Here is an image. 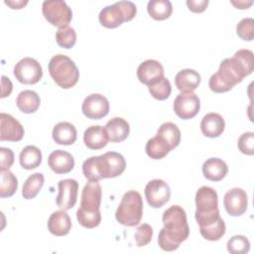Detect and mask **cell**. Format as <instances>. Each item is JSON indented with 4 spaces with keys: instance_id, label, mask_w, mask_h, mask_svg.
Returning <instances> with one entry per match:
<instances>
[{
    "instance_id": "8",
    "label": "cell",
    "mask_w": 254,
    "mask_h": 254,
    "mask_svg": "<svg viewBox=\"0 0 254 254\" xmlns=\"http://www.w3.org/2000/svg\"><path fill=\"white\" fill-rule=\"evenodd\" d=\"M14 75L21 83L35 84L42 78L43 69L37 60L26 57L15 64Z\"/></svg>"
},
{
    "instance_id": "26",
    "label": "cell",
    "mask_w": 254,
    "mask_h": 254,
    "mask_svg": "<svg viewBox=\"0 0 254 254\" xmlns=\"http://www.w3.org/2000/svg\"><path fill=\"white\" fill-rule=\"evenodd\" d=\"M16 104L20 111L26 114H30L38 110L41 104V99L36 91L26 89L18 94Z\"/></svg>"
},
{
    "instance_id": "30",
    "label": "cell",
    "mask_w": 254,
    "mask_h": 254,
    "mask_svg": "<svg viewBox=\"0 0 254 254\" xmlns=\"http://www.w3.org/2000/svg\"><path fill=\"white\" fill-rule=\"evenodd\" d=\"M45 182L44 175L41 173H35L31 175L23 185L22 195L26 199L34 198L41 190Z\"/></svg>"
},
{
    "instance_id": "39",
    "label": "cell",
    "mask_w": 254,
    "mask_h": 254,
    "mask_svg": "<svg viewBox=\"0 0 254 254\" xmlns=\"http://www.w3.org/2000/svg\"><path fill=\"white\" fill-rule=\"evenodd\" d=\"M236 33L244 41H252L254 37V20L252 18L242 19L236 26Z\"/></svg>"
},
{
    "instance_id": "13",
    "label": "cell",
    "mask_w": 254,
    "mask_h": 254,
    "mask_svg": "<svg viewBox=\"0 0 254 254\" xmlns=\"http://www.w3.org/2000/svg\"><path fill=\"white\" fill-rule=\"evenodd\" d=\"M223 205L227 213L231 216H239L243 214L248 205L246 191L239 188L229 190L224 195Z\"/></svg>"
},
{
    "instance_id": "14",
    "label": "cell",
    "mask_w": 254,
    "mask_h": 254,
    "mask_svg": "<svg viewBox=\"0 0 254 254\" xmlns=\"http://www.w3.org/2000/svg\"><path fill=\"white\" fill-rule=\"evenodd\" d=\"M99 158L103 179L116 178L125 171L126 162L121 154L117 152H107L100 155Z\"/></svg>"
},
{
    "instance_id": "33",
    "label": "cell",
    "mask_w": 254,
    "mask_h": 254,
    "mask_svg": "<svg viewBox=\"0 0 254 254\" xmlns=\"http://www.w3.org/2000/svg\"><path fill=\"white\" fill-rule=\"evenodd\" d=\"M148 89L151 95L158 99V100H165L167 99L172 91V86L168 78L165 76L153 81L152 83L148 84Z\"/></svg>"
},
{
    "instance_id": "29",
    "label": "cell",
    "mask_w": 254,
    "mask_h": 254,
    "mask_svg": "<svg viewBox=\"0 0 254 254\" xmlns=\"http://www.w3.org/2000/svg\"><path fill=\"white\" fill-rule=\"evenodd\" d=\"M149 15L158 21L168 19L173 11V6L169 0H150L147 4Z\"/></svg>"
},
{
    "instance_id": "2",
    "label": "cell",
    "mask_w": 254,
    "mask_h": 254,
    "mask_svg": "<svg viewBox=\"0 0 254 254\" xmlns=\"http://www.w3.org/2000/svg\"><path fill=\"white\" fill-rule=\"evenodd\" d=\"M164 227L158 236V244L164 251H174L179 248L190 234L187 213L180 205H172L163 213Z\"/></svg>"
},
{
    "instance_id": "10",
    "label": "cell",
    "mask_w": 254,
    "mask_h": 254,
    "mask_svg": "<svg viewBox=\"0 0 254 254\" xmlns=\"http://www.w3.org/2000/svg\"><path fill=\"white\" fill-rule=\"evenodd\" d=\"M145 197L150 206L162 207L170 200L171 190L169 185L160 179L150 181L145 187Z\"/></svg>"
},
{
    "instance_id": "16",
    "label": "cell",
    "mask_w": 254,
    "mask_h": 254,
    "mask_svg": "<svg viewBox=\"0 0 254 254\" xmlns=\"http://www.w3.org/2000/svg\"><path fill=\"white\" fill-rule=\"evenodd\" d=\"M24 136V128L12 115L0 113V140L18 142Z\"/></svg>"
},
{
    "instance_id": "23",
    "label": "cell",
    "mask_w": 254,
    "mask_h": 254,
    "mask_svg": "<svg viewBox=\"0 0 254 254\" xmlns=\"http://www.w3.org/2000/svg\"><path fill=\"white\" fill-rule=\"evenodd\" d=\"M200 83V75L190 68L180 70L175 76V84L181 92H192Z\"/></svg>"
},
{
    "instance_id": "40",
    "label": "cell",
    "mask_w": 254,
    "mask_h": 254,
    "mask_svg": "<svg viewBox=\"0 0 254 254\" xmlns=\"http://www.w3.org/2000/svg\"><path fill=\"white\" fill-rule=\"evenodd\" d=\"M152 237H153V228L148 223L141 224L137 228L136 233L134 235L135 242L138 247H142L149 244L150 241L152 240Z\"/></svg>"
},
{
    "instance_id": "18",
    "label": "cell",
    "mask_w": 254,
    "mask_h": 254,
    "mask_svg": "<svg viewBox=\"0 0 254 254\" xmlns=\"http://www.w3.org/2000/svg\"><path fill=\"white\" fill-rule=\"evenodd\" d=\"M49 167L56 174H67L74 167L73 157L66 151H53L48 158Z\"/></svg>"
},
{
    "instance_id": "3",
    "label": "cell",
    "mask_w": 254,
    "mask_h": 254,
    "mask_svg": "<svg viewBox=\"0 0 254 254\" xmlns=\"http://www.w3.org/2000/svg\"><path fill=\"white\" fill-rule=\"evenodd\" d=\"M196 210L195 219L199 227H205L214 223L219 217L218 196L215 190L203 186L195 193Z\"/></svg>"
},
{
    "instance_id": "15",
    "label": "cell",
    "mask_w": 254,
    "mask_h": 254,
    "mask_svg": "<svg viewBox=\"0 0 254 254\" xmlns=\"http://www.w3.org/2000/svg\"><path fill=\"white\" fill-rule=\"evenodd\" d=\"M102 197V190L98 182H88L82 191L79 209L88 212L99 211Z\"/></svg>"
},
{
    "instance_id": "20",
    "label": "cell",
    "mask_w": 254,
    "mask_h": 254,
    "mask_svg": "<svg viewBox=\"0 0 254 254\" xmlns=\"http://www.w3.org/2000/svg\"><path fill=\"white\" fill-rule=\"evenodd\" d=\"M109 139L104 127L91 125L83 133V142L91 150H100L105 147Z\"/></svg>"
},
{
    "instance_id": "41",
    "label": "cell",
    "mask_w": 254,
    "mask_h": 254,
    "mask_svg": "<svg viewBox=\"0 0 254 254\" xmlns=\"http://www.w3.org/2000/svg\"><path fill=\"white\" fill-rule=\"evenodd\" d=\"M238 149L245 155L252 156L254 154V133L245 132L238 139Z\"/></svg>"
},
{
    "instance_id": "35",
    "label": "cell",
    "mask_w": 254,
    "mask_h": 254,
    "mask_svg": "<svg viewBox=\"0 0 254 254\" xmlns=\"http://www.w3.org/2000/svg\"><path fill=\"white\" fill-rule=\"evenodd\" d=\"M225 223L221 217H219L214 223L205 226L199 227V232L201 236L209 241H217L225 234Z\"/></svg>"
},
{
    "instance_id": "5",
    "label": "cell",
    "mask_w": 254,
    "mask_h": 254,
    "mask_svg": "<svg viewBox=\"0 0 254 254\" xmlns=\"http://www.w3.org/2000/svg\"><path fill=\"white\" fill-rule=\"evenodd\" d=\"M143 215V199L136 190H128L122 196V199L116 209V220L125 226L138 225Z\"/></svg>"
},
{
    "instance_id": "38",
    "label": "cell",
    "mask_w": 254,
    "mask_h": 254,
    "mask_svg": "<svg viewBox=\"0 0 254 254\" xmlns=\"http://www.w3.org/2000/svg\"><path fill=\"white\" fill-rule=\"evenodd\" d=\"M76 219L81 226L85 228H94L99 225L101 221V214L100 211L88 212L78 208L76 211Z\"/></svg>"
},
{
    "instance_id": "22",
    "label": "cell",
    "mask_w": 254,
    "mask_h": 254,
    "mask_svg": "<svg viewBox=\"0 0 254 254\" xmlns=\"http://www.w3.org/2000/svg\"><path fill=\"white\" fill-rule=\"evenodd\" d=\"M71 228V221L69 215L65 210H58L51 214L48 220L49 231L56 236L66 235Z\"/></svg>"
},
{
    "instance_id": "43",
    "label": "cell",
    "mask_w": 254,
    "mask_h": 254,
    "mask_svg": "<svg viewBox=\"0 0 254 254\" xmlns=\"http://www.w3.org/2000/svg\"><path fill=\"white\" fill-rule=\"evenodd\" d=\"M187 5L191 12L201 13L206 9L208 0H188Z\"/></svg>"
},
{
    "instance_id": "12",
    "label": "cell",
    "mask_w": 254,
    "mask_h": 254,
    "mask_svg": "<svg viewBox=\"0 0 254 254\" xmlns=\"http://www.w3.org/2000/svg\"><path fill=\"white\" fill-rule=\"evenodd\" d=\"M58 189L59 193L56 197L57 205L64 210L71 209L77 199L78 183L73 179L61 180L58 183Z\"/></svg>"
},
{
    "instance_id": "28",
    "label": "cell",
    "mask_w": 254,
    "mask_h": 254,
    "mask_svg": "<svg viewBox=\"0 0 254 254\" xmlns=\"http://www.w3.org/2000/svg\"><path fill=\"white\" fill-rule=\"evenodd\" d=\"M20 165L25 170H33L40 166L42 162V153L36 146H26L19 156Z\"/></svg>"
},
{
    "instance_id": "17",
    "label": "cell",
    "mask_w": 254,
    "mask_h": 254,
    "mask_svg": "<svg viewBox=\"0 0 254 254\" xmlns=\"http://www.w3.org/2000/svg\"><path fill=\"white\" fill-rule=\"evenodd\" d=\"M164 76V67L156 60H146L137 68V77L140 82L148 85Z\"/></svg>"
},
{
    "instance_id": "31",
    "label": "cell",
    "mask_w": 254,
    "mask_h": 254,
    "mask_svg": "<svg viewBox=\"0 0 254 254\" xmlns=\"http://www.w3.org/2000/svg\"><path fill=\"white\" fill-rule=\"evenodd\" d=\"M157 134L162 136L169 143L172 150L178 147L181 142V131L175 123H172V122L163 123L159 127Z\"/></svg>"
},
{
    "instance_id": "27",
    "label": "cell",
    "mask_w": 254,
    "mask_h": 254,
    "mask_svg": "<svg viewBox=\"0 0 254 254\" xmlns=\"http://www.w3.org/2000/svg\"><path fill=\"white\" fill-rule=\"evenodd\" d=\"M145 151L151 159L160 160L166 157L167 154L172 151V148L162 136L156 134L155 137L148 140Z\"/></svg>"
},
{
    "instance_id": "21",
    "label": "cell",
    "mask_w": 254,
    "mask_h": 254,
    "mask_svg": "<svg viewBox=\"0 0 254 254\" xmlns=\"http://www.w3.org/2000/svg\"><path fill=\"white\" fill-rule=\"evenodd\" d=\"M104 129L107 133L109 141L113 143L124 141L130 133L129 123L121 117H114L110 119L105 124Z\"/></svg>"
},
{
    "instance_id": "32",
    "label": "cell",
    "mask_w": 254,
    "mask_h": 254,
    "mask_svg": "<svg viewBox=\"0 0 254 254\" xmlns=\"http://www.w3.org/2000/svg\"><path fill=\"white\" fill-rule=\"evenodd\" d=\"M82 173L90 182H99L102 180L99 156H93L86 159L82 164Z\"/></svg>"
},
{
    "instance_id": "11",
    "label": "cell",
    "mask_w": 254,
    "mask_h": 254,
    "mask_svg": "<svg viewBox=\"0 0 254 254\" xmlns=\"http://www.w3.org/2000/svg\"><path fill=\"white\" fill-rule=\"evenodd\" d=\"M81 110L85 117L93 120H98L108 114L109 101L102 94L92 93L84 98Z\"/></svg>"
},
{
    "instance_id": "7",
    "label": "cell",
    "mask_w": 254,
    "mask_h": 254,
    "mask_svg": "<svg viewBox=\"0 0 254 254\" xmlns=\"http://www.w3.org/2000/svg\"><path fill=\"white\" fill-rule=\"evenodd\" d=\"M45 19L59 28L67 26L72 18L71 9L63 0H46L42 4Z\"/></svg>"
},
{
    "instance_id": "42",
    "label": "cell",
    "mask_w": 254,
    "mask_h": 254,
    "mask_svg": "<svg viewBox=\"0 0 254 254\" xmlns=\"http://www.w3.org/2000/svg\"><path fill=\"white\" fill-rule=\"evenodd\" d=\"M0 155H1V165L0 171H7L14 163V153L11 149L1 147L0 148Z\"/></svg>"
},
{
    "instance_id": "46",
    "label": "cell",
    "mask_w": 254,
    "mask_h": 254,
    "mask_svg": "<svg viewBox=\"0 0 254 254\" xmlns=\"http://www.w3.org/2000/svg\"><path fill=\"white\" fill-rule=\"evenodd\" d=\"M231 3L236 7V8H238V9H247L249 6H251L252 5V1H248V2H246V1H238V2H236V1H231Z\"/></svg>"
},
{
    "instance_id": "37",
    "label": "cell",
    "mask_w": 254,
    "mask_h": 254,
    "mask_svg": "<svg viewBox=\"0 0 254 254\" xmlns=\"http://www.w3.org/2000/svg\"><path fill=\"white\" fill-rule=\"evenodd\" d=\"M227 250L231 254H245L250 250V242L244 235H234L227 241Z\"/></svg>"
},
{
    "instance_id": "6",
    "label": "cell",
    "mask_w": 254,
    "mask_h": 254,
    "mask_svg": "<svg viewBox=\"0 0 254 254\" xmlns=\"http://www.w3.org/2000/svg\"><path fill=\"white\" fill-rule=\"evenodd\" d=\"M137 12L136 5L131 1H118L104 7L99 15L100 24L108 29L120 26L123 22L131 21Z\"/></svg>"
},
{
    "instance_id": "34",
    "label": "cell",
    "mask_w": 254,
    "mask_h": 254,
    "mask_svg": "<svg viewBox=\"0 0 254 254\" xmlns=\"http://www.w3.org/2000/svg\"><path fill=\"white\" fill-rule=\"evenodd\" d=\"M18 189V181L16 176L7 171H1V184H0V196L9 197L15 193Z\"/></svg>"
},
{
    "instance_id": "25",
    "label": "cell",
    "mask_w": 254,
    "mask_h": 254,
    "mask_svg": "<svg viewBox=\"0 0 254 254\" xmlns=\"http://www.w3.org/2000/svg\"><path fill=\"white\" fill-rule=\"evenodd\" d=\"M52 136L59 145H71L75 142L77 132L75 127L69 122H59L55 125Z\"/></svg>"
},
{
    "instance_id": "4",
    "label": "cell",
    "mask_w": 254,
    "mask_h": 254,
    "mask_svg": "<svg viewBox=\"0 0 254 254\" xmlns=\"http://www.w3.org/2000/svg\"><path fill=\"white\" fill-rule=\"evenodd\" d=\"M49 72L55 82L64 89L75 85L79 78V71L74 62L62 54L56 55L50 60Z\"/></svg>"
},
{
    "instance_id": "9",
    "label": "cell",
    "mask_w": 254,
    "mask_h": 254,
    "mask_svg": "<svg viewBox=\"0 0 254 254\" xmlns=\"http://www.w3.org/2000/svg\"><path fill=\"white\" fill-rule=\"evenodd\" d=\"M173 108L181 119H190L198 113L200 100L193 92H181L175 98Z\"/></svg>"
},
{
    "instance_id": "36",
    "label": "cell",
    "mask_w": 254,
    "mask_h": 254,
    "mask_svg": "<svg viewBox=\"0 0 254 254\" xmlns=\"http://www.w3.org/2000/svg\"><path fill=\"white\" fill-rule=\"evenodd\" d=\"M57 44L64 49H71L76 42V33L73 28L67 26L59 28L56 33Z\"/></svg>"
},
{
    "instance_id": "44",
    "label": "cell",
    "mask_w": 254,
    "mask_h": 254,
    "mask_svg": "<svg viewBox=\"0 0 254 254\" xmlns=\"http://www.w3.org/2000/svg\"><path fill=\"white\" fill-rule=\"evenodd\" d=\"M1 78H2V93H1V97L4 98V97L10 95V93L12 92L13 85H12L11 80L8 77H6L5 75H2Z\"/></svg>"
},
{
    "instance_id": "45",
    "label": "cell",
    "mask_w": 254,
    "mask_h": 254,
    "mask_svg": "<svg viewBox=\"0 0 254 254\" xmlns=\"http://www.w3.org/2000/svg\"><path fill=\"white\" fill-rule=\"evenodd\" d=\"M28 3L27 0L23 1V0H19V1H15V0H5V4L9 5L12 9H21L23 6H25Z\"/></svg>"
},
{
    "instance_id": "19",
    "label": "cell",
    "mask_w": 254,
    "mask_h": 254,
    "mask_svg": "<svg viewBox=\"0 0 254 254\" xmlns=\"http://www.w3.org/2000/svg\"><path fill=\"white\" fill-rule=\"evenodd\" d=\"M225 128L223 117L214 112L207 113L200 122V130L202 134L208 138H215L222 134Z\"/></svg>"
},
{
    "instance_id": "24",
    "label": "cell",
    "mask_w": 254,
    "mask_h": 254,
    "mask_svg": "<svg viewBox=\"0 0 254 254\" xmlns=\"http://www.w3.org/2000/svg\"><path fill=\"white\" fill-rule=\"evenodd\" d=\"M228 173L226 163L219 158H209L202 165V174L204 178L211 182L221 181Z\"/></svg>"
},
{
    "instance_id": "1",
    "label": "cell",
    "mask_w": 254,
    "mask_h": 254,
    "mask_svg": "<svg viewBox=\"0 0 254 254\" xmlns=\"http://www.w3.org/2000/svg\"><path fill=\"white\" fill-rule=\"evenodd\" d=\"M254 69L253 53L250 50H238L232 58L224 59L217 72L212 74L208 81L209 88L216 93L226 92Z\"/></svg>"
}]
</instances>
